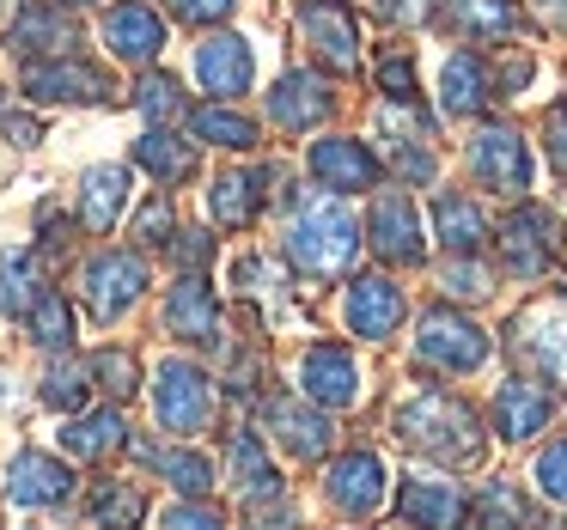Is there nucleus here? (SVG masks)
I'll list each match as a JSON object with an SVG mask.
<instances>
[{
  "mask_svg": "<svg viewBox=\"0 0 567 530\" xmlns=\"http://www.w3.org/2000/svg\"><path fill=\"white\" fill-rule=\"evenodd\" d=\"M396 439L409 451L433 457V464H476L482 457V420L470 403H457L452 391H415L396 408Z\"/></svg>",
  "mask_w": 567,
  "mask_h": 530,
  "instance_id": "obj_1",
  "label": "nucleus"
},
{
  "mask_svg": "<svg viewBox=\"0 0 567 530\" xmlns=\"http://www.w3.org/2000/svg\"><path fill=\"white\" fill-rule=\"evenodd\" d=\"M287 257H293V269H306V274H348V262L360 257L354 214H348L336 196L306 201V208L293 214V226H287Z\"/></svg>",
  "mask_w": 567,
  "mask_h": 530,
  "instance_id": "obj_2",
  "label": "nucleus"
},
{
  "mask_svg": "<svg viewBox=\"0 0 567 530\" xmlns=\"http://www.w3.org/2000/svg\"><path fill=\"white\" fill-rule=\"evenodd\" d=\"M153 408H159V420L172 433H202L214 415V391L208 378H202V366H189V360H159L153 366Z\"/></svg>",
  "mask_w": 567,
  "mask_h": 530,
  "instance_id": "obj_3",
  "label": "nucleus"
},
{
  "mask_svg": "<svg viewBox=\"0 0 567 530\" xmlns=\"http://www.w3.org/2000/svg\"><path fill=\"white\" fill-rule=\"evenodd\" d=\"M415 354L427 360V366H440V372H476L482 360H488V335H482V323H470L464 311L440 305V311L421 318Z\"/></svg>",
  "mask_w": 567,
  "mask_h": 530,
  "instance_id": "obj_4",
  "label": "nucleus"
},
{
  "mask_svg": "<svg viewBox=\"0 0 567 530\" xmlns=\"http://www.w3.org/2000/svg\"><path fill=\"white\" fill-rule=\"evenodd\" d=\"M141 293H147V262L135 250H104V257L86 262V305L99 323L123 318Z\"/></svg>",
  "mask_w": 567,
  "mask_h": 530,
  "instance_id": "obj_5",
  "label": "nucleus"
},
{
  "mask_svg": "<svg viewBox=\"0 0 567 530\" xmlns=\"http://www.w3.org/2000/svg\"><path fill=\"white\" fill-rule=\"evenodd\" d=\"M470 172H476L488 189L525 196L530 189V147L518 141V128L488 123V128H476V141H470Z\"/></svg>",
  "mask_w": 567,
  "mask_h": 530,
  "instance_id": "obj_6",
  "label": "nucleus"
},
{
  "mask_svg": "<svg viewBox=\"0 0 567 530\" xmlns=\"http://www.w3.org/2000/svg\"><path fill=\"white\" fill-rule=\"evenodd\" d=\"M561 250V226L549 208H513L501 220V262L513 274H543Z\"/></svg>",
  "mask_w": 567,
  "mask_h": 530,
  "instance_id": "obj_7",
  "label": "nucleus"
},
{
  "mask_svg": "<svg viewBox=\"0 0 567 530\" xmlns=\"http://www.w3.org/2000/svg\"><path fill=\"white\" fill-rule=\"evenodd\" d=\"M513 347L530 360L537 378H549L555 391H567V311L561 305H537L513 323Z\"/></svg>",
  "mask_w": 567,
  "mask_h": 530,
  "instance_id": "obj_8",
  "label": "nucleus"
},
{
  "mask_svg": "<svg viewBox=\"0 0 567 530\" xmlns=\"http://www.w3.org/2000/svg\"><path fill=\"white\" fill-rule=\"evenodd\" d=\"M293 19H299V38H306L336 74H348V67L360 62V25H354V13H348L342 0H299Z\"/></svg>",
  "mask_w": 567,
  "mask_h": 530,
  "instance_id": "obj_9",
  "label": "nucleus"
},
{
  "mask_svg": "<svg viewBox=\"0 0 567 530\" xmlns=\"http://www.w3.org/2000/svg\"><path fill=\"white\" fill-rule=\"evenodd\" d=\"M299 391H306L318 408H354V396H360L354 354L336 347V342H318L306 360H299Z\"/></svg>",
  "mask_w": 567,
  "mask_h": 530,
  "instance_id": "obj_10",
  "label": "nucleus"
},
{
  "mask_svg": "<svg viewBox=\"0 0 567 530\" xmlns=\"http://www.w3.org/2000/svg\"><path fill=\"white\" fill-rule=\"evenodd\" d=\"M323 493H330V506L348 518L379 512L384 506V464L372 451H342L330 464V476H323Z\"/></svg>",
  "mask_w": 567,
  "mask_h": 530,
  "instance_id": "obj_11",
  "label": "nucleus"
},
{
  "mask_svg": "<svg viewBox=\"0 0 567 530\" xmlns=\"http://www.w3.org/2000/svg\"><path fill=\"white\" fill-rule=\"evenodd\" d=\"M372 250H379L384 262H403V269H415L421 257H427V245H421V220H415V201L396 196V189H384L379 201H372Z\"/></svg>",
  "mask_w": 567,
  "mask_h": 530,
  "instance_id": "obj_12",
  "label": "nucleus"
},
{
  "mask_svg": "<svg viewBox=\"0 0 567 530\" xmlns=\"http://www.w3.org/2000/svg\"><path fill=\"white\" fill-rule=\"evenodd\" d=\"M25 92L38 104H99L104 92H111V74L92 67V62H31Z\"/></svg>",
  "mask_w": 567,
  "mask_h": 530,
  "instance_id": "obj_13",
  "label": "nucleus"
},
{
  "mask_svg": "<svg viewBox=\"0 0 567 530\" xmlns=\"http://www.w3.org/2000/svg\"><path fill=\"white\" fill-rule=\"evenodd\" d=\"M311 177H318L323 189H336V196H354V189L379 184V159H372L360 141L330 135V141H318V147H311Z\"/></svg>",
  "mask_w": 567,
  "mask_h": 530,
  "instance_id": "obj_14",
  "label": "nucleus"
},
{
  "mask_svg": "<svg viewBox=\"0 0 567 530\" xmlns=\"http://www.w3.org/2000/svg\"><path fill=\"white\" fill-rule=\"evenodd\" d=\"M74 493V469L62 457H43V451H25L7 464V500L13 506H62Z\"/></svg>",
  "mask_w": 567,
  "mask_h": 530,
  "instance_id": "obj_15",
  "label": "nucleus"
},
{
  "mask_svg": "<svg viewBox=\"0 0 567 530\" xmlns=\"http://www.w3.org/2000/svg\"><path fill=\"white\" fill-rule=\"evenodd\" d=\"M250 74H257L250 43L233 38V31H220V38H208L196 50V80L214 92V98H238V92H250Z\"/></svg>",
  "mask_w": 567,
  "mask_h": 530,
  "instance_id": "obj_16",
  "label": "nucleus"
},
{
  "mask_svg": "<svg viewBox=\"0 0 567 530\" xmlns=\"http://www.w3.org/2000/svg\"><path fill=\"white\" fill-rule=\"evenodd\" d=\"M104 43H111V55H123V62H159L165 19L153 13V7H141V0H123V7H111V19H104Z\"/></svg>",
  "mask_w": 567,
  "mask_h": 530,
  "instance_id": "obj_17",
  "label": "nucleus"
},
{
  "mask_svg": "<svg viewBox=\"0 0 567 530\" xmlns=\"http://www.w3.org/2000/svg\"><path fill=\"white\" fill-rule=\"evenodd\" d=\"M348 330L367 335V342H384V335L403 323V287H391L384 274H367V281L348 287Z\"/></svg>",
  "mask_w": 567,
  "mask_h": 530,
  "instance_id": "obj_18",
  "label": "nucleus"
},
{
  "mask_svg": "<svg viewBox=\"0 0 567 530\" xmlns=\"http://www.w3.org/2000/svg\"><path fill=\"white\" fill-rule=\"evenodd\" d=\"M555 420V396L530 378H506L501 396H494V433L501 439H530Z\"/></svg>",
  "mask_w": 567,
  "mask_h": 530,
  "instance_id": "obj_19",
  "label": "nucleus"
},
{
  "mask_svg": "<svg viewBox=\"0 0 567 530\" xmlns=\"http://www.w3.org/2000/svg\"><path fill=\"white\" fill-rule=\"evenodd\" d=\"M330 104H336L330 80H323V74H306V67L281 74V86L269 92V116H275L281 128H311V123H323V116H330Z\"/></svg>",
  "mask_w": 567,
  "mask_h": 530,
  "instance_id": "obj_20",
  "label": "nucleus"
},
{
  "mask_svg": "<svg viewBox=\"0 0 567 530\" xmlns=\"http://www.w3.org/2000/svg\"><path fill=\"white\" fill-rule=\"evenodd\" d=\"M165 330L184 335V342H220V305H214L202 274H184L172 287V299H165Z\"/></svg>",
  "mask_w": 567,
  "mask_h": 530,
  "instance_id": "obj_21",
  "label": "nucleus"
},
{
  "mask_svg": "<svg viewBox=\"0 0 567 530\" xmlns=\"http://www.w3.org/2000/svg\"><path fill=\"white\" fill-rule=\"evenodd\" d=\"M262 420H269V433L293 457H323L330 451V420H323L318 408H306L299 396H275V403L262 408Z\"/></svg>",
  "mask_w": 567,
  "mask_h": 530,
  "instance_id": "obj_22",
  "label": "nucleus"
},
{
  "mask_svg": "<svg viewBox=\"0 0 567 530\" xmlns=\"http://www.w3.org/2000/svg\"><path fill=\"white\" fill-rule=\"evenodd\" d=\"M440 13L452 31H464V38H476V43H501V38H518V31H525V13H518L513 0H445Z\"/></svg>",
  "mask_w": 567,
  "mask_h": 530,
  "instance_id": "obj_23",
  "label": "nucleus"
},
{
  "mask_svg": "<svg viewBox=\"0 0 567 530\" xmlns=\"http://www.w3.org/2000/svg\"><path fill=\"white\" fill-rule=\"evenodd\" d=\"M226 464H233V488L245 506H262V500L281 493V476H275V464H269L257 433H233V439H226Z\"/></svg>",
  "mask_w": 567,
  "mask_h": 530,
  "instance_id": "obj_24",
  "label": "nucleus"
},
{
  "mask_svg": "<svg viewBox=\"0 0 567 530\" xmlns=\"http://www.w3.org/2000/svg\"><path fill=\"white\" fill-rule=\"evenodd\" d=\"M433 232H440V245L452 250V257H476L482 238H488V220H482V208L470 196L445 189V196L433 201Z\"/></svg>",
  "mask_w": 567,
  "mask_h": 530,
  "instance_id": "obj_25",
  "label": "nucleus"
},
{
  "mask_svg": "<svg viewBox=\"0 0 567 530\" xmlns=\"http://www.w3.org/2000/svg\"><path fill=\"white\" fill-rule=\"evenodd\" d=\"M123 201H128V172L123 165L86 172V189H80V226H86V232H111L116 214H123Z\"/></svg>",
  "mask_w": 567,
  "mask_h": 530,
  "instance_id": "obj_26",
  "label": "nucleus"
},
{
  "mask_svg": "<svg viewBox=\"0 0 567 530\" xmlns=\"http://www.w3.org/2000/svg\"><path fill=\"white\" fill-rule=\"evenodd\" d=\"M488 67H482V55H452L440 74V104L445 116H476L482 104H488Z\"/></svg>",
  "mask_w": 567,
  "mask_h": 530,
  "instance_id": "obj_27",
  "label": "nucleus"
},
{
  "mask_svg": "<svg viewBox=\"0 0 567 530\" xmlns=\"http://www.w3.org/2000/svg\"><path fill=\"white\" fill-rule=\"evenodd\" d=\"M396 512L415 518V524H457L464 518V493L452 488V481H403V493H396Z\"/></svg>",
  "mask_w": 567,
  "mask_h": 530,
  "instance_id": "obj_28",
  "label": "nucleus"
},
{
  "mask_svg": "<svg viewBox=\"0 0 567 530\" xmlns=\"http://www.w3.org/2000/svg\"><path fill=\"white\" fill-rule=\"evenodd\" d=\"M135 165L153 172L159 184H184V177L196 172V147H189L184 135H172V128H153V135L135 141Z\"/></svg>",
  "mask_w": 567,
  "mask_h": 530,
  "instance_id": "obj_29",
  "label": "nucleus"
},
{
  "mask_svg": "<svg viewBox=\"0 0 567 530\" xmlns=\"http://www.w3.org/2000/svg\"><path fill=\"white\" fill-rule=\"evenodd\" d=\"M123 415H116V408H92V415H74V420H68V427H62V445H68V451H74V457H111V451H123Z\"/></svg>",
  "mask_w": 567,
  "mask_h": 530,
  "instance_id": "obj_30",
  "label": "nucleus"
},
{
  "mask_svg": "<svg viewBox=\"0 0 567 530\" xmlns=\"http://www.w3.org/2000/svg\"><path fill=\"white\" fill-rule=\"evenodd\" d=\"M262 208V172H220L214 177V220L220 226H250Z\"/></svg>",
  "mask_w": 567,
  "mask_h": 530,
  "instance_id": "obj_31",
  "label": "nucleus"
},
{
  "mask_svg": "<svg viewBox=\"0 0 567 530\" xmlns=\"http://www.w3.org/2000/svg\"><path fill=\"white\" fill-rule=\"evenodd\" d=\"M38 293H43V262L31 257V250H7V257H0V311L25 318V311L38 305Z\"/></svg>",
  "mask_w": 567,
  "mask_h": 530,
  "instance_id": "obj_32",
  "label": "nucleus"
},
{
  "mask_svg": "<svg viewBox=\"0 0 567 530\" xmlns=\"http://www.w3.org/2000/svg\"><path fill=\"white\" fill-rule=\"evenodd\" d=\"M13 43L19 55H38V50H62V43H74V25H68L55 7H43V0H31L25 13H19V25H13Z\"/></svg>",
  "mask_w": 567,
  "mask_h": 530,
  "instance_id": "obj_33",
  "label": "nucleus"
},
{
  "mask_svg": "<svg viewBox=\"0 0 567 530\" xmlns=\"http://www.w3.org/2000/svg\"><path fill=\"white\" fill-rule=\"evenodd\" d=\"M189 135L208 141V147H233V153L257 147V123H250V116H238V111H226V104H208V111L189 116Z\"/></svg>",
  "mask_w": 567,
  "mask_h": 530,
  "instance_id": "obj_34",
  "label": "nucleus"
},
{
  "mask_svg": "<svg viewBox=\"0 0 567 530\" xmlns=\"http://www.w3.org/2000/svg\"><path fill=\"white\" fill-rule=\"evenodd\" d=\"M86 518L92 524H141V518H147V500H141V488H128V481H92Z\"/></svg>",
  "mask_w": 567,
  "mask_h": 530,
  "instance_id": "obj_35",
  "label": "nucleus"
},
{
  "mask_svg": "<svg viewBox=\"0 0 567 530\" xmlns=\"http://www.w3.org/2000/svg\"><path fill=\"white\" fill-rule=\"evenodd\" d=\"M135 451H141V464H153L177 493H208L214 488L208 457H196V451H153V445H135Z\"/></svg>",
  "mask_w": 567,
  "mask_h": 530,
  "instance_id": "obj_36",
  "label": "nucleus"
},
{
  "mask_svg": "<svg viewBox=\"0 0 567 530\" xmlns=\"http://www.w3.org/2000/svg\"><path fill=\"white\" fill-rule=\"evenodd\" d=\"M25 318H31V335H38V347H50V354H62V347L74 342V311H68V299L50 293V287L38 293V305H31Z\"/></svg>",
  "mask_w": 567,
  "mask_h": 530,
  "instance_id": "obj_37",
  "label": "nucleus"
},
{
  "mask_svg": "<svg viewBox=\"0 0 567 530\" xmlns=\"http://www.w3.org/2000/svg\"><path fill=\"white\" fill-rule=\"evenodd\" d=\"M135 104L153 116V123H177V116H189V98H184V86H177L172 74H147L135 86Z\"/></svg>",
  "mask_w": 567,
  "mask_h": 530,
  "instance_id": "obj_38",
  "label": "nucleus"
},
{
  "mask_svg": "<svg viewBox=\"0 0 567 530\" xmlns=\"http://www.w3.org/2000/svg\"><path fill=\"white\" fill-rule=\"evenodd\" d=\"M86 366H92V378H104L111 396H135L141 391V360L128 354V347H99Z\"/></svg>",
  "mask_w": 567,
  "mask_h": 530,
  "instance_id": "obj_39",
  "label": "nucleus"
},
{
  "mask_svg": "<svg viewBox=\"0 0 567 530\" xmlns=\"http://www.w3.org/2000/svg\"><path fill=\"white\" fill-rule=\"evenodd\" d=\"M476 518H482V524H530L537 512H530V500H518L506 481H488L482 500H476Z\"/></svg>",
  "mask_w": 567,
  "mask_h": 530,
  "instance_id": "obj_40",
  "label": "nucleus"
},
{
  "mask_svg": "<svg viewBox=\"0 0 567 530\" xmlns=\"http://www.w3.org/2000/svg\"><path fill=\"white\" fill-rule=\"evenodd\" d=\"M86 378H92V366L62 360V366L43 378V403H50V408H80V403H86Z\"/></svg>",
  "mask_w": 567,
  "mask_h": 530,
  "instance_id": "obj_41",
  "label": "nucleus"
},
{
  "mask_svg": "<svg viewBox=\"0 0 567 530\" xmlns=\"http://www.w3.org/2000/svg\"><path fill=\"white\" fill-rule=\"evenodd\" d=\"M537 488L549 493L555 506H567V439H549L537 457Z\"/></svg>",
  "mask_w": 567,
  "mask_h": 530,
  "instance_id": "obj_42",
  "label": "nucleus"
},
{
  "mask_svg": "<svg viewBox=\"0 0 567 530\" xmlns=\"http://www.w3.org/2000/svg\"><path fill=\"white\" fill-rule=\"evenodd\" d=\"M379 86H384V98H391V104H415V62H409L403 50H391L379 62Z\"/></svg>",
  "mask_w": 567,
  "mask_h": 530,
  "instance_id": "obj_43",
  "label": "nucleus"
},
{
  "mask_svg": "<svg viewBox=\"0 0 567 530\" xmlns=\"http://www.w3.org/2000/svg\"><path fill=\"white\" fill-rule=\"evenodd\" d=\"M135 238H141V245H172V201L153 196L147 208L135 214Z\"/></svg>",
  "mask_w": 567,
  "mask_h": 530,
  "instance_id": "obj_44",
  "label": "nucleus"
},
{
  "mask_svg": "<svg viewBox=\"0 0 567 530\" xmlns=\"http://www.w3.org/2000/svg\"><path fill=\"white\" fill-rule=\"evenodd\" d=\"M445 293H457V299H482V293H488V269H476L470 257L445 262Z\"/></svg>",
  "mask_w": 567,
  "mask_h": 530,
  "instance_id": "obj_45",
  "label": "nucleus"
},
{
  "mask_svg": "<svg viewBox=\"0 0 567 530\" xmlns=\"http://www.w3.org/2000/svg\"><path fill=\"white\" fill-rule=\"evenodd\" d=\"M172 257H177V269H208V257H214V238L208 232H172Z\"/></svg>",
  "mask_w": 567,
  "mask_h": 530,
  "instance_id": "obj_46",
  "label": "nucleus"
},
{
  "mask_svg": "<svg viewBox=\"0 0 567 530\" xmlns=\"http://www.w3.org/2000/svg\"><path fill=\"white\" fill-rule=\"evenodd\" d=\"M165 524L172 530H208V524H220V512H214V506H202V493H184V506H172V512H165Z\"/></svg>",
  "mask_w": 567,
  "mask_h": 530,
  "instance_id": "obj_47",
  "label": "nucleus"
},
{
  "mask_svg": "<svg viewBox=\"0 0 567 530\" xmlns=\"http://www.w3.org/2000/svg\"><path fill=\"white\" fill-rule=\"evenodd\" d=\"M177 19H189V25H214V19H226L238 7V0H165Z\"/></svg>",
  "mask_w": 567,
  "mask_h": 530,
  "instance_id": "obj_48",
  "label": "nucleus"
},
{
  "mask_svg": "<svg viewBox=\"0 0 567 530\" xmlns=\"http://www.w3.org/2000/svg\"><path fill=\"white\" fill-rule=\"evenodd\" d=\"M0 128L13 135V147H38V141H43V128L31 123L25 111H13V104H7V98H0Z\"/></svg>",
  "mask_w": 567,
  "mask_h": 530,
  "instance_id": "obj_49",
  "label": "nucleus"
},
{
  "mask_svg": "<svg viewBox=\"0 0 567 530\" xmlns=\"http://www.w3.org/2000/svg\"><path fill=\"white\" fill-rule=\"evenodd\" d=\"M549 159L567 172V111H555V116H549Z\"/></svg>",
  "mask_w": 567,
  "mask_h": 530,
  "instance_id": "obj_50",
  "label": "nucleus"
},
{
  "mask_svg": "<svg viewBox=\"0 0 567 530\" xmlns=\"http://www.w3.org/2000/svg\"><path fill=\"white\" fill-rule=\"evenodd\" d=\"M384 13L391 19H421L427 13V0H384Z\"/></svg>",
  "mask_w": 567,
  "mask_h": 530,
  "instance_id": "obj_51",
  "label": "nucleus"
},
{
  "mask_svg": "<svg viewBox=\"0 0 567 530\" xmlns=\"http://www.w3.org/2000/svg\"><path fill=\"white\" fill-rule=\"evenodd\" d=\"M543 7H549L555 19H567V0H543Z\"/></svg>",
  "mask_w": 567,
  "mask_h": 530,
  "instance_id": "obj_52",
  "label": "nucleus"
},
{
  "mask_svg": "<svg viewBox=\"0 0 567 530\" xmlns=\"http://www.w3.org/2000/svg\"><path fill=\"white\" fill-rule=\"evenodd\" d=\"M62 7H86V0H62Z\"/></svg>",
  "mask_w": 567,
  "mask_h": 530,
  "instance_id": "obj_53",
  "label": "nucleus"
}]
</instances>
